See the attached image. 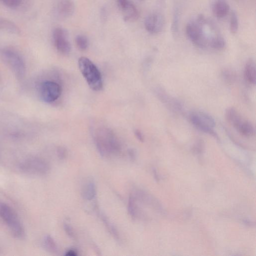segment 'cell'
<instances>
[{
  "label": "cell",
  "mask_w": 256,
  "mask_h": 256,
  "mask_svg": "<svg viewBox=\"0 0 256 256\" xmlns=\"http://www.w3.org/2000/svg\"><path fill=\"white\" fill-rule=\"evenodd\" d=\"M96 146L102 156L118 152L120 146L118 140L114 132L110 128H100L94 134Z\"/></svg>",
  "instance_id": "6da1fadb"
},
{
  "label": "cell",
  "mask_w": 256,
  "mask_h": 256,
  "mask_svg": "<svg viewBox=\"0 0 256 256\" xmlns=\"http://www.w3.org/2000/svg\"><path fill=\"white\" fill-rule=\"evenodd\" d=\"M195 20L187 24L186 28V35L195 45L204 48L208 46L209 42L204 29L207 18L202 14H199Z\"/></svg>",
  "instance_id": "7a4b0ae2"
},
{
  "label": "cell",
  "mask_w": 256,
  "mask_h": 256,
  "mask_svg": "<svg viewBox=\"0 0 256 256\" xmlns=\"http://www.w3.org/2000/svg\"><path fill=\"white\" fill-rule=\"evenodd\" d=\"M78 68L91 89L95 91L103 86L101 74L96 66L88 58L81 57L78 60Z\"/></svg>",
  "instance_id": "3957f363"
},
{
  "label": "cell",
  "mask_w": 256,
  "mask_h": 256,
  "mask_svg": "<svg viewBox=\"0 0 256 256\" xmlns=\"http://www.w3.org/2000/svg\"><path fill=\"white\" fill-rule=\"evenodd\" d=\"M0 56L4 62L18 78L25 73V64L22 56L15 50L8 48H0Z\"/></svg>",
  "instance_id": "277c9868"
},
{
  "label": "cell",
  "mask_w": 256,
  "mask_h": 256,
  "mask_svg": "<svg viewBox=\"0 0 256 256\" xmlns=\"http://www.w3.org/2000/svg\"><path fill=\"white\" fill-rule=\"evenodd\" d=\"M0 217L14 236L20 238L24 236V228L15 212L8 205L0 203Z\"/></svg>",
  "instance_id": "5b68a950"
},
{
  "label": "cell",
  "mask_w": 256,
  "mask_h": 256,
  "mask_svg": "<svg viewBox=\"0 0 256 256\" xmlns=\"http://www.w3.org/2000/svg\"><path fill=\"white\" fill-rule=\"evenodd\" d=\"M189 118L196 128L214 138H218L214 130L215 122L210 116L202 112H194L190 114Z\"/></svg>",
  "instance_id": "8992f818"
},
{
  "label": "cell",
  "mask_w": 256,
  "mask_h": 256,
  "mask_svg": "<svg viewBox=\"0 0 256 256\" xmlns=\"http://www.w3.org/2000/svg\"><path fill=\"white\" fill-rule=\"evenodd\" d=\"M62 88L57 82L52 80L43 82L40 88V96L46 102H52L60 96Z\"/></svg>",
  "instance_id": "52a82bcc"
},
{
  "label": "cell",
  "mask_w": 256,
  "mask_h": 256,
  "mask_svg": "<svg viewBox=\"0 0 256 256\" xmlns=\"http://www.w3.org/2000/svg\"><path fill=\"white\" fill-rule=\"evenodd\" d=\"M20 168L24 172L34 174H45L49 169L48 163L39 158L26 160L20 164Z\"/></svg>",
  "instance_id": "ba28073f"
},
{
  "label": "cell",
  "mask_w": 256,
  "mask_h": 256,
  "mask_svg": "<svg viewBox=\"0 0 256 256\" xmlns=\"http://www.w3.org/2000/svg\"><path fill=\"white\" fill-rule=\"evenodd\" d=\"M68 32L62 28H56L52 32V38L57 50L62 54H69L71 50Z\"/></svg>",
  "instance_id": "9c48e42d"
},
{
  "label": "cell",
  "mask_w": 256,
  "mask_h": 256,
  "mask_svg": "<svg viewBox=\"0 0 256 256\" xmlns=\"http://www.w3.org/2000/svg\"><path fill=\"white\" fill-rule=\"evenodd\" d=\"M164 24L165 20L163 16L157 12L147 16L144 22L146 30L153 34L160 32L164 28Z\"/></svg>",
  "instance_id": "30bf717a"
},
{
  "label": "cell",
  "mask_w": 256,
  "mask_h": 256,
  "mask_svg": "<svg viewBox=\"0 0 256 256\" xmlns=\"http://www.w3.org/2000/svg\"><path fill=\"white\" fill-rule=\"evenodd\" d=\"M118 7L122 12L124 18L126 21H134L139 16L136 6L130 0H116Z\"/></svg>",
  "instance_id": "8fae6325"
},
{
  "label": "cell",
  "mask_w": 256,
  "mask_h": 256,
  "mask_svg": "<svg viewBox=\"0 0 256 256\" xmlns=\"http://www.w3.org/2000/svg\"><path fill=\"white\" fill-rule=\"evenodd\" d=\"M74 10V5L71 0H62L56 7L58 15L61 18H67L71 16Z\"/></svg>",
  "instance_id": "7c38bea8"
},
{
  "label": "cell",
  "mask_w": 256,
  "mask_h": 256,
  "mask_svg": "<svg viewBox=\"0 0 256 256\" xmlns=\"http://www.w3.org/2000/svg\"><path fill=\"white\" fill-rule=\"evenodd\" d=\"M212 8L214 16L218 18H222L228 14L230 7L226 0H216L214 3Z\"/></svg>",
  "instance_id": "4fadbf2b"
},
{
  "label": "cell",
  "mask_w": 256,
  "mask_h": 256,
  "mask_svg": "<svg viewBox=\"0 0 256 256\" xmlns=\"http://www.w3.org/2000/svg\"><path fill=\"white\" fill-rule=\"evenodd\" d=\"M244 76L249 83L255 84L256 82V68L254 61L249 59L246 62L244 68Z\"/></svg>",
  "instance_id": "5bb4252c"
},
{
  "label": "cell",
  "mask_w": 256,
  "mask_h": 256,
  "mask_svg": "<svg viewBox=\"0 0 256 256\" xmlns=\"http://www.w3.org/2000/svg\"><path fill=\"white\" fill-rule=\"evenodd\" d=\"M236 130L242 135L249 137L253 136L255 132L254 127L252 124L243 119L236 128Z\"/></svg>",
  "instance_id": "9a60e30c"
},
{
  "label": "cell",
  "mask_w": 256,
  "mask_h": 256,
  "mask_svg": "<svg viewBox=\"0 0 256 256\" xmlns=\"http://www.w3.org/2000/svg\"><path fill=\"white\" fill-rule=\"evenodd\" d=\"M225 116L227 121L235 128L243 119L239 112L232 107L226 109Z\"/></svg>",
  "instance_id": "2e32d148"
},
{
  "label": "cell",
  "mask_w": 256,
  "mask_h": 256,
  "mask_svg": "<svg viewBox=\"0 0 256 256\" xmlns=\"http://www.w3.org/2000/svg\"><path fill=\"white\" fill-rule=\"evenodd\" d=\"M208 46L214 50H220L225 48L226 42L223 36L218 32L211 37Z\"/></svg>",
  "instance_id": "e0dca14e"
},
{
  "label": "cell",
  "mask_w": 256,
  "mask_h": 256,
  "mask_svg": "<svg viewBox=\"0 0 256 256\" xmlns=\"http://www.w3.org/2000/svg\"><path fill=\"white\" fill-rule=\"evenodd\" d=\"M96 194L94 183L92 180L87 181L82 186V195L86 200H92Z\"/></svg>",
  "instance_id": "ac0fdd59"
},
{
  "label": "cell",
  "mask_w": 256,
  "mask_h": 256,
  "mask_svg": "<svg viewBox=\"0 0 256 256\" xmlns=\"http://www.w3.org/2000/svg\"><path fill=\"white\" fill-rule=\"evenodd\" d=\"M0 29L12 34H18L20 32L18 28L11 21L6 20H0Z\"/></svg>",
  "instance_id": "d6986e66"
},
{
  "label": "cell",
  "mask_w": 256,
  "mask_h": 256,
  "mask_svg": "<svg viewBox=\"0 0 256 256\" xmlns=\"http://www.w3.org/2000/svg\"><path fill=\"white\" fill-rule=\"evenodd\" d=\"M238 28V20L235 12H232L230 16V29L231 33H236Z\"/></svg>",
  "instance_id": "ffe728a7"
},
{
  "label": "cell",
  "mask_w": 256,
  "mask_h": 256,
  "mask_svg": "<svg viewBox=\"0 0 256 256\" xmlns=\"http://www.w3.org/2000/svg\"><path fill=\"white\" fill-rule=\"evenodd\" d=\"M75 42L77 47L81 50L87 49L88 42L87 38L83 35H78L76 36Z\"/></svg>",
  "instance_id": "44dd1931"
},
{
  "label": "cell",
  "mask_w": 256,
  "mask_h": 256,
  "mask_svg": "<svg viewBox=\"0 0 256 256\" xmlns=\"http://www.w3.org/2000/svg\"><path fill=\"white\" fill-rule=\"evenodd\" d=\"M44 246L49 251L55 252L57 246L54 239L49 235L46 236L44 240Z\"/></svg>",
  "instance_id": "7402d4cb"
},
{
  "label": "cell",
  "mask_w": 256,
  "mask_h": 256,
  "mask_svg": "<svg viewBox=\"0 0 256 256\" xmlns=\"http://www.w3.org/2000/svg\"><path fill=\"white\" fill-rule=\"evenodd\" d=\"M179 28V14L178 10H176L174 14L172 22V32L174 36H176L178 32Z\"/></svg>",
  "instance_id": "603a6c76"
},
{
  "label": "cell",
  "mask_w": 256,
  "mask_h": 256,
  "mask_svg": "<svg viewBox=\"0 0 256 256\" xmlns=\"http://www.w3.org/2000/svg\"><path fill=\"white\" fill-rule=\"evenodd\" d=\"M22 0H0V2L8 7L16 8L19 6Z\"/></svg>",
  "instance_id": "cb8c5ba5"
},
{
  "label": "cell",
  "mask_w": 256,
  "mask_h": 256,
  "mask_svg": "<svg viewBox=\"0 0 256 256\" xmlns=\"http://www.w3.org/2000/svg\"><path fill=\"white\" fill-rule=\"evenodd\" d=\"M64 229L68 234V236H70L73 238L74 236V232L73 231V230L70 226L68 224L66 223L64 224Z\"/></svg>",
  "instance_id": "d4e9b609"
},
{
  "label": "cell",
  "mask_w": 256,
  "mask_h": 256,
  "mask_svg": "<svg viewBox=\"0 0 256 256\" xmlns=\"http://www.w3.org/2000/svg\"><path fill=\"white\" fill-rule=\"evenodd\" d=\"M58 156L60 159H64L66 156V151L64 149L61 148L58 150Z\"/></svg>",
  "instance_id": "484cf974"
},
{
  "label": "cell",
  "mask_w": 256,
  "mask_h": 256,
  "mask_svg": "<svg viewBox=\"0 0 256 256\" xmlns=\"http://www.w3.org/2000/svg\"><path fill=\"white\" fill-rule=\"evenodd\" d=\"M134 134H135V136L136 137V138L140 141L142 142H144V136H143L142 134V132L140 130H136L134 131Z\"/></svg>",
  "instance_id": "4316f807"
},
{
  "label": "cell",
  "mask_w": 256,
  "mask_h": 256,
  "mask_svg": "<svg viewBox=\"0 0 256 256\" xmlns=\"http://www.w3.org/2000/svg\"><path fill=\"white\" fill-rule=\"evenodd\" d=\"M224 78L226 80H232V78L234 77V75L232 73V72L230 71H226L224 72Z\"/></svg>",
  "instance_id": "83f0119b"
},
{
  "label": "cell",
  "mask_w": 256,
  "mask_h": 256,
  "mask_svg": "<svg viewBox=\"0 0 256 256\" xmlns=\"http://www.w3.org/2000/svg\"><path fill=\"white\" fill-rule=\"evenodd\" d=\"M66 254L67 256H76V253L74 250H69L66 253Z\"/></svg>",
  "instance_id": "f1b7e54d"
},
{
  "label": "cell",
  "mask_w": 256,
  "mask_h": 256,
  "mask_svg": "<svg viewBox=\"0 0 256 256\" xmlns=\"http://www.w3.org/2000/svg\"></svg>",
  "instance_id": "f546056e"
}]
</instances>
